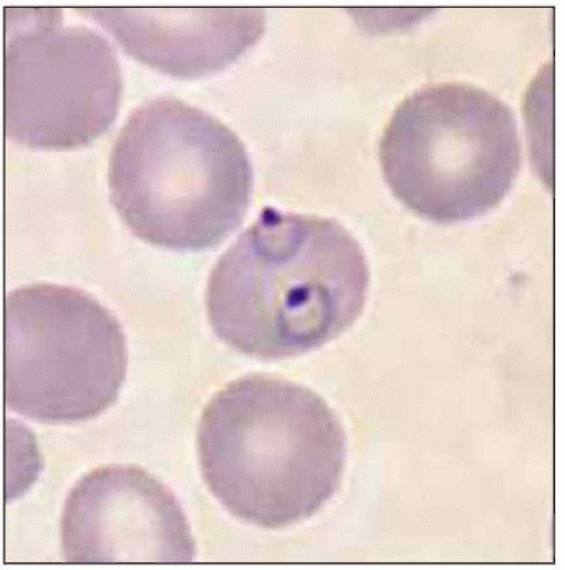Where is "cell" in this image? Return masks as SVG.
I'll list each match as a JSON object with an SVG mask.
<instances>
[{
    "instance_id": "1",
    "label": "cell",
    "mask_w": 565,
    "mask_h": 570,
    "mask_svg": "<svg viewBox=\"0 0 565 570\" xmlns=\"http://www.w3.org/2000/svg\"><path fill=\"white\" fill-rule=\"evenodd\" d=\"M369 284L364 253L339 222L267 207L215 264L208 320L242 354L295 357L352 327Z\"/></svg>"
},
{
    "instance_id": "2",
    "label": "cell",
    "mask_w": 565,
    "mask_h": 570,
    "mask_svg": "<svg viewBox=\"0 0 565 570\" xmlns=\"http://www.w3.org/2000/svg\"><path fill=\"white\" fill-rule=\"evenodd\" d=\"M203 478L235 518L285 529L338 493L347 463L341 420L316 393L264 374L226 385L205 407L197 434Z\"/></svg>"
},
{
    "instance_id": "3",
    "label": "cell",
    "mask_w": 565,
    "mask_h": 570,
    "mask_svg": "<svg viewBox=\"0 0 565 570\" xmlns=\"http://www.w3.org/2000/svg\"><path fill=\"white\" fill-rule=\"evenodd\" d=\"M253 166L218 119L173 98L135 109L109 164L111 202L131 233L153 246L201 252L244 222Z\"/></svg>"
},
{
    "instance_id": "4",
    "label": "cell",
    "mask_w": 565,
    "mask_h": 570,
    "mask_svg": "<svg viewBox=\"0 0 565 570\" xmlns=\"http://www.w3.org/2000/svg\"><path fill=\"white\" fill-rule=\"evenodd\" d=\"M384 178L409 210L437 224L481 217L509 194L523 164L513 111L465 83L423 87L394 111L380 145Z\"/></svg>"
},
{
    "instance_id": "5",
    "label": "cell",
    "mask_w": 565,
    "mask_h": 570,
    "mask_svg": "<svg viewBox=\"0 0 565 570\" xmlns=\"http://www.w3.org/2000/svg\"><path fill=\"white\" fill-rule=\"evenodd\" d=\"M118 320L96 298L38 283L6 304V403L49 424L99 416L118 399L127 372Z\"/></svg>"
},
{
    "instance_id": "6",
    "label": "cell",
    "mask_w": 565,
    "mask_h": 570,
    "mask_svg": "<svg viewBox=\"0 0 565 570\" xmlns=\"http://www.w3.org/2000/svg\"><path fill=\"white\" fill-rule=\"evenodd\" d=\"M6 134L38 150H72L103 136L123 89L110 42L66 26L58 8L4 10Z\"/></svg>"
},
{
    "instance_id": "7",
    "label": "cell",
    "mask_w": 565,
    "mask_h": 570,
    "mask_svg": "<svg viewBox=\"0 0 565 570\" xmlns=\"http://www.w3.org/2000/svg\"><path fill=\"white\" fill-rule=\"evenodd\" d=\"M61 548L71 564H182L197 553L172 491L126 464L94 470L75 485L61 518Z\"/></svg>"
},
{
    "instance_id": "8",
    "label": "cell",
    "mask_w": 565,
    "mask_h": 570,
    "mask_svg": "<svg viewBox=\"0 0 565 570\" xmlns=\"http://www.w3.org/2000/svg\"><path fill=\"white\" fill-rule=\"evenodd\" d=\"M135 60L177 78H201L238 60L265 29L260 9L76 8Z\"/></svg>"
}]
</instances>
